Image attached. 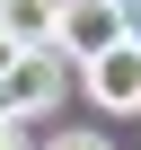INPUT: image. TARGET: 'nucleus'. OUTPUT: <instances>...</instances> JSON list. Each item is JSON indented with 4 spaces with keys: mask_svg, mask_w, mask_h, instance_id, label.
<instances>
[{
    "mask_svg": "<svg viewBox=\"0 0 141 150\" xmlns=\"http://www.w3.org/2000/svg\"><path fill=\"white\" fill-rule=\"evenodd\" d=\"M106 115H141V35H123L115 53H97L88 62V80H80Z\"/></svg>",
    "mask_w": 141,
    "mask_h": 150,
    "instance_id": "obj_3",
    "label": "nucleus"
},
{
    "mask_svg": "<svg viewBox=\"0 0 141 150\" xmlns=\"http://www.w3.org/2000/svg\"><path fill=\"white\" fill-rule=\"evenodd\" d=\"M0 150H27V124L18 115H0Z\"/></svg>",
    "mask_w": 141,
    "mask_h": 150,
    "instance_id": "obj_7",
    "label": "nucleus"
},
{
    "mask_svg": "<svg viewBox=\"0 0 141 150\" xmlns=\"http://www.w3.org/2000/svg\"><path fill=\"white\" fill-rule=\"evenodd\" d=\"M62 18H70V0H0V27L18 44H62Z\"/></svg>",
    "mask_w": 141,
    "mask_h": 150,
    "instance_id": "obj_4",
    "label": "nucleus"
},
{
    "mask_svg": "<svg viewBox=\"0 0 141 150\" xmlns=\"http://www.w3.org/2000/svg\"><path fill=\"white\" fill-rule=\"evenodd\" d=\"M18 62H27V44H18L9 27H0V88H9V71H18Z\"/></svg>",
    "mask_w": 141,
    "mask_h": 150,
    "instance_id": "obj_5",
    "label": "nucleus"
},
{
    "mask_svg": "<svg viewBox=\"0 0 141 150\" xmlns=\"http://www.w3.org/2000/svg\"><path fill=\"white\" fill-rule=\"evenodd\" d=\"M115 9H123V18H141V0H115Z\"/></svg>",
    "mask_w": 141,
    "mask_h": 150,
    "instance_id": "obj_8",
    "label": "nucleus"
},
{
    "mask_svg": "<svg viewBox=\"0 0 141 150\" xmlns=\"http://www.w3.org/2000/svg\"><path fill=\"white\" fill-rule=\"evenodd\" d=\"M44 150H115L106 132H62V141H44Z\"/></svg>",
    "mask_w": 141,
    "mask_h": 150,
    "instance_id": "obj_6",
    "label": "nucleus"
},
{
    "mask_svg": "<svg viewBox=\"0 0 141 150\" xmlns=\"http://www.w3.org/2000/svg\"><path fill=\"white\" fill-rule=\"evenodd\" d=\"M70 80H88V71L70 62L62 44H27V62L9 71V88H0V115H18V124H27V115H44V106H53Z\"/></svg>",
    "mask_w": 141,
    "mask_h": 150,
    "instance_id": "obj_1",
    "label": "nucleus"
},
{
    "mask_svg": "<svg viewBox=\"0 0 141 150\" xmlns=\"http://www.w3.org/2000/svg\"><path fill=\"white\" fill-rule=\"evenodd\" d=\"M132 35H141V27H132Z\"/></svg>",
    "mask_w": 141,
    "mask_h": 150,
    "instance_id": "obj_9",
    "label": "nucleus"
},
{
    "mask_svg": "<svg viewBox=\"0 0 141 150\" xmlns=\"http://www.w3.org/2000/svg\"><path fill=\"white\" fill-rule=\"evenodd\" d=\"M123 35H132V18L115 9V0H70V18H62V53L80 62V71H88L97 53H115Z\"/></svg>",
    "mask_w": 141,
    "mask_h": 150,
    "instance_id": "obj_2",
    "label": "nucleus"
}]
</instances>
